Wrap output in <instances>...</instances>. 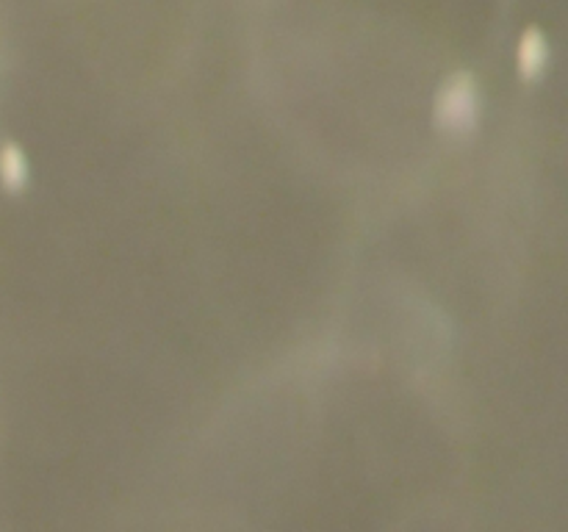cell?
Returning a JSON list of instances; mask_svg holds the SVG:
<instances>
[{
  "label": "cell",
  "instance_id": "6da1fadb",
  "mask_svg": "<svg viewBox=\"0 0 568 532\" xmlns=\"http://www.w3.org/2000/svg\"><path fill=\"white\" fill-rule=\"evenodd\" d=\"M480 111H483V97L474 75L469 72H452L441 86H438L436 103H433V120L436 128L447 137H472L480 126Z\"/></svg>",
  "mask_w": 568,
  "mask_h": 532
},
{
  "label": "cell",
  "instance_id": "7a4b0ae2",
  "mask_svg": "<svg viewBox=\"0 0 568 532\" xmlns=\"http://www.w3.org/2000/svg\"><path fill=\"white\" fill-rule=\"evenodd\" d=\"M516 67L524 81L541 79L549 67V43L539 28H530L521 34L519 48H516Z\"/></svg>",
  "mask_w": 568,
  "mask_h": 532
},
{
  "label": "cell",
  "instance_id": "3957f363",
  "mask_svg": "<svg viewBox=\"0 0 568 532\" xmlns=\"http://www.w3.org/2000/svg\"><path fill=\"white\" fill-rule=\"evenodd\" d=\"M28 180L31 167L23 150L12 142L3 144V147H0V186H3L9 194H20L25 186H28Z\"/></svg>",
  "mask_w": 568,
  "mask_h": 532
}]
</instances>
